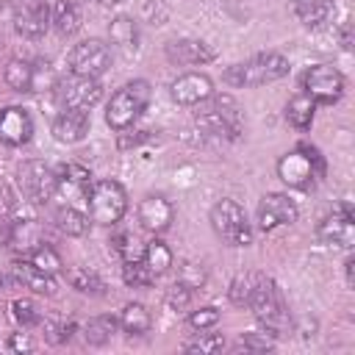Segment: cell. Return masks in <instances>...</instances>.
<instances>
[{
  "instance_id": "ba28073f",
  "label": "cell",
  "mask_w": 355,
  "mask_h": 355,
  "mask_svg": "<svg viewBox=\"0 0 355 355\" xmlns=\"http://www.w3.org/2000/svg\"><path fill=\"white\" fill-rule=\"evenodd\" d=\"M302 89L313 103L330 105L344 94V75L333 64H316L302 75Z\"/></svg>"
},
{
  "instance_id": "9a60e30c",
  "label": "cell",
  "mask_w": 355,
  "mask_h": 355,
  "mask_svg": "<svg viewBox=\"0 0 355 355\" xmlns=\"http://www.w3.org/2000/svg\"><path fill=\"white\" fill-rule=\"evenodd\" d=\"M316 236L324 244L349 247L352 244V208H349V202H344L341 211H333L330 216H324L316 227Z\"/></svg>"
},
{
  "instance_id": "cb8c5ba5",
  "label": "cell",
  "mask_w": 355,
  "mask_h": 355,
  "mask_svg": "<svg viewBox=\"0 0 355 355\" xmlns=\"http://www.w3.org/2000/svg\"><path fill=\"white\" fill-rule=\"evenodd\" d=\"M333 11L330 0H294V14L305 28H319Z\"/></svg>"
},
{
  "instance_id": "b9f144b4",
  "label": "cell",
  "mask_w": 355,
  "mask_h": 355,
  "mask_svg": "<svg viewBox=\"0 0 355 355\" xmlns=\"http://www.w3.org/2000/svg\"><path fill=\"white\" fill-rule=\"evenodd\" d=\"M239 347H244L250 352H266V349L275 347V341H272L269 333H244L241 341H239Z\"/></svg>"
},
{
  "instance_id": "ffe728a7",
  "label": "cell",
  "mask_w": 355,
  "mask_h": 355,
  "mask_svg": "<svg viewBox=\"0 0 355 355\" xmlns=\"http://www.w3.org/2000/svg\"><path fill=\"white\" fill-rule=\"evenodd\" d=\"M166 58L178 64H208L216 58V53L200 39H178L166 44Z\"/></svg>"
},
{
  "instance_id": "603a6c76",
  "label": "cell",
  "mask_w": 355,
  "mask_h": 355,
  "mask_svg": "<svg viewBox=\"0 0 355 355\" xmlns=\"http://www.w3.org/2000/svg\"><path fill=\"white\" fill-rule=\"evenodd\" d=\"M150 324H153V316L141 302H128L119 313V327L128 336H144L150 330Z\"/></svg>"
},
{
  "instance_id": "484cf974",
  "label": "cell",
  "mask_w": 355,
  "mask_h": 355,
  "mask_svg": "<svg viewBox=\"0 0 355 355\" xmlns=\"http://www.w3.org/2000/svg\"><path fill=\"white\" fill-rule=\"evenodd\" d=\"M116 327H119V319H114V316H94V319H89L83 324V341L89 347H103V344L111 341Z\"/></svg>"
},
{
  "instance_id": "4fadbf2b",
  "label": "cell",
  "mask_w": 355,
  "mask_h": 355,
  "mask_svg": "<svg viewBox=\"0 0 355 355\" xmlns=\"http://www.w3.org/2000/svg\"><path fill=\"white\" fill-rule=\"evenodd\" d=\"M33 136V119L25 108L8 105L0 111V141L8 147H22Z\"/></svg>"
},
{
  "instance_id": "60d3db41",
  "label": "cell",
  "mask_w": 355,
  "mask_h": 355,
  "mask_svg": "<svg viewBox=\"0 0 355 355\" xmlns=\"http://www.w3.org/2000/svg\"><path fill=\"white\" fill-rule=\"evenodd\" d=\"M191 291H194V288L186 286V283H180V280L172 283L169 291H166V305H169V308H186V305L191 302Z\"/></svg>"
},
{
  "instance_id": "4316f807",
  "label": "cell",
  "mask_w": 355,
  "mask_h": 355,
  "mask_svg": "<svg viewBox=\"0 0 355 355\" xmlns=\"http://www.w3.org/2000/svg\"><path fill=\"white\" fill-rule=\"evenodd\" d=\"M141 261H144V263L153 269V275L158 277V275L169 272V266L175 263V255H172V250H169L161 239H153V241H147V244H144Z\"/></svg>"
},
{
  "instance_id": "9c48e42d",
  "label": "cell",
  "mask_w": 355,
  "mask_h": 355,
  "mask_svg": "<svg viewBox=\"0 0 355 355\" xmlns=\"http://www.w3.org/2000/svg\"><path fill=\"white\" fill-rule=\"evenodd\" d=\"M17 180L25 191V197L31 202H47L53 194H55V172L39 161V158H31V161H22L19 169H17Z\"/></svg>"
},
{
  "instance_id": "8fae6325",
  "label": "cell",
  "mask_w": 355,
  "mask_h": 355,
  "mask_svg": "<svg viewBox=\"0 0 355 355\" xmlns=\"http://www.w3.org/2000/svg\"><path fill=\"white\" fill-rule=\"evenodd\" d=\"M103 97V86L97 78H80L72 75L69 80L58 83V100L64 108H78V111H89L100 103Z\"/></svg>"
},
{
  "instance_id": "ac0fdd59",
  "label": "cell",
  "mask_w": 355,
  "mask_h": 355,
  "mask_svg": "<svg viewBox=\"0 0 355 355\" xmlns=\"http://www.w3.org/2000/svg\"><path fill=\"white\" fill-rule=\"evenodd\" d=\"M92 189V175L80 164H64L55 175V191H61L67 200H86Z\"/></svg>"
},
{
  "instance_id": "7a4b0ae2",
  "label": "cell",
  "mask_w": 355,
  "mask_h": 355,
  "mask_svg": "<svg viewBox=\"0 0 355 355\" xmlns=\"http://www.w3.org/2000/svg\"><path fill=\"white\" fill-rule=\"evenodd\" d=\"M247 308H252L255 319L263 324V330L269 336H286L288 327H291V319H288V311L280 300V291L275 286V280H269L266 275H261Z\"/></svg>"
},
{
  "instance_id": "83f0119b",
  "label": "cell",
  "mask_w": 355,
  "mask_h": 355,
  "mask_svg": "<svg viewBox=\"0 0 355 355\" xmlns=\"http://www.w3.org/2000/svg\"><path fill=\"white\" fill-rule=\"evenodd\" d=\"M3 78H6V83H8L14 92H33V64H31V61L11 58V61L6 64Z\"/></svg>"
},
{
  "instance_id": "7c38bea8",
  "label": "cell",
  "mask_w": 355,
  "mask_h": 355,
  "mask_svg": "<svg viewBox=\"0 0 355 355\" xmlns=\"http://www.w3.org/2000/svg\"><path fill=\"white\" fill-rule=\"evenodd\" d=\"M300 216L294 200H288V194H280V191H272V194H263L261 202H258V227L263 233L280 227V225H294Z\"/></svg>"
},
{
  "instance_id": "f546056e",
  "label": "cell",
  "mask_w": 355,
  "mask_h": 355,
  "mask_svg": "<svg viewBox=\"0 0 355 355\" xmlns=\"http://www.w3.org/2000/svg\"><path fill=\"white\" fill-rule=\"evenodd\" d=\"M55 225H58V230L67 233V236H86V233H89V216H86L83 211L72 208V205L55 211Z\"/></svg>"
},
{
  "instance_id": "8992f818",
  "label": "cell",
  "mask_w": 355,
  "mask_h": 355,
  "mask_svg": "<svg viewBox=\"0 0 355 355\" xmlns=\"http://www.w3.org/2000/svg\"><path fill=\"white\" fill-rule=\"evenodd\" d=\"M89 211L97 225H116L128 211V194L116 180H97L89 189Z\"/></svg>"
},
{
  "instance_id": "6da1fadb",
  "label": "cell",
  "mask_w": 355,
  "mask_h": 355,
  "mask_svg": "<svg viewBox=\"0 0 355 355\" xmlns=\"http://www.w3.org/2000/svg\"><path fill=\"white\" fill-rule=\"evenodd\" d=\"M288 75V61L280 53H258L244 64H233L225 69V83L244 89V86H263L272 80H280Z\"/></svg>"
},
{
  "instance_id": "7402d4cb",
  "label": "cell",
  "mask_w": 355,
  "mask_h": 355,
  "mask_svg": "<svg viewBox=\"0 0 355 355\" xmlns=\"http://www.w3.org/2000/svg\"><path fill=\"white\" fill-rule=\"evenodd\" d=\"M50 25H53L61 36L78 33V28H80V11H78V6H75L72 0H58V3L53 6V11H50Z\"/></svg>"
},
{
  "instance_id": "e0dca14e",
  "label": "cell",
  "mask_w": 355,
  "mask_h": 355,
  "mask_svg": "<svg viewBox=\"0 0 355 355\" xmlns=\"http://www.w3.org/2000/svg\"><path fill=\"white\" fill-rule=\"evenodd\" d=\"M14 28L25 39H39L50 28V6L44 0H36L31 6H22L14 17Z\"/></svg>"
},
{
  "instance_id": "e575fe53",
  "label": "cell",
  "mask_w": 355,
  "mask_h": 355,
  "mask_svg": "<svg viewBox=\"0 0 355 355\" xmlns=\"http://www.w3.org/2000/svg\"><path fill=\"white\" fill-rule=\"evenodd\" d=\"M67 280H69V286L72 288H78V291H83V294H103V280L92 272V269H83V266H78V269H69L67 272Z\"/></svg>"
},
{
  "instance_id": "2e32d148",
  "label": "cell",
  "mask_w": 355,
  "mask_h": 355,
  "mask_svg": "<svg viewBox=\"0 0 355 355\" xmlns=\"http://www.w3.org/2000/svg\"><path fill=\"white\" fill-rule=\"evenodd\" d=\"M172 219H175V208H172V202L166 197L150 194V197H144L139 202V222H141L144 230H150V233L158 236V233L169 230Z\"/></svg>"
},
{
  "instance_id": "4dcf8cb0",
  "label": "cell",
  "mask_w": 355,
  "mask_h": 355,
  "mask_svg": "<svg viewBox=\"0 0 355 355\" xmlns=\"http://www.w3.org/2000/svg\"><path fill=\"white\" fill-rule=\"evenodd\" d=\"M258 280H261L258 272H239V275L230 280V286H227V297H230V302L239 305V308H244V305L250 302V297H252Z\"/></svg>"
},
{
  "instance_id": "52a82bcc",
  "label": "cell",
  "mask_w": 355,
  "mask_h": 355,
  "mask_svg": "<svg viewBox=\"0 0 355 355\" xmlns=\"http://www.w3.org/2000/svg\"><path fill=\"white\" fill-rule=\"evenodd\" d=\"M211 227L214 233L227 241L230 247H247L252 241V230H250V222L244 216V208L233 200H219L214 208H211Z\"/></svg>"
},
{
  "instance_id": "7bdbcfd3",
  "label": "cell",
  "mask_w": 355,
  "mask_h": 355,
  "mask_svg": "<svg viewBox=\"0 0 355 355\" xmlns=\"http://www.w3.org/2000/svg\"><path fill=\"white\" fill-rule=\"evenodd\" d=\"M8 349H14V352H33V349H36V341H33L28 333H11Z\"/></svg>"
},
{
  "instance_id": "d590c367",
  "label": "cell",
  "mask_w": 355,
  "mask_h": 355,
  "mask_svg": "<svg viewBox=\"0 0 355 355\" xmlns=\"http://www.w3.org/2000/svg\"><path fill=\"white\" fill-rule=\"evenodd\" d=\"M111 250H114L122 261H136V258H141V252H144L141 241H139L133 233H116V236L111 239Z\"/></svg>"
},
{
  "instance_id": "30bf717a",
  "label": "cell",
  "mask_w": 355,
  "mask_h": 355,
  "mask_svg": "<svg viewBox=\"0 0 355 355\" xmlns=\"http://www.w3.org/2000/svg\"><path fill=\"white\" fill-rule=\"evenodd\" d=\"M111 67V50L100 39H86L72 47L69 53V69L80 78H100Z\"/></svg>"
},
{
  "instance_id": "f6af8a7d",
  "label": "cell",
  "mask_w": 355,
  "mask_h": 355,
  "mask_svg": "<svg viewBox=\"0 0 355 355\" xmlns=\"http://www.w3.org/2000/svg\"><path fill=\"white\" fill-rule=\"evenodd\" d=\"M344 266H347V280L352 283V266H355V258H347V263H344Z\"/></svg>"
},
{
  "instance_id": "ee69618b",
  "label": "cell",
  "mask_w": 355,
  "mask_h": 355,
  "mask_svg": "<svg viewBox=\"0 0 355 355\" xmlns=\"http://www.w3.org/2000/svg\"><path fill=\"white\" fill-rule=\"evenodd\" d=\"M341 47L344 50H352V25L349 22L341 28Z\"/></svg>"
},
{
  "instance_id": "5bb4252c",
  "label": "cell",
  "mask_w": 355,
  "mask_h": 355,
  "mask_svg": "<svg viewBox=\"0 0 355 355\" xmlns=\"http://www.w3.org/2000/svg\"><path fill=\"white\" fill-rule=\"evenodd\" d=\"M169 92H172V100L175 103H180V105H197V103H205L214 94V83L202 72H183V75H178L172 80Z\"/></svg>"
},
{
  "instance_id": "836d02e7",
  "label": "cell",
  "mask_w": 355,
  "mask_h": 355,
  "mask_svg": "<svg viewBox=\"0 0 355 355\" xmlns=\"http://www.w3.org/2000/svg\"><path fill=\"white\" fill-rule=\"evenodd\" d=\"M28 261L36 266V269H42V272H47V275H55V272H61V255L50 247V244H36L31 252H28Z\"/></svg>"
},
{
  "instance_id": "f1b7e54d",
  "label": "cell",
  "mask_w": 355,
  "mask_h": 355,
  "mask_svg": "<svg viewBox=\"0 0 355 355\" xmlns=\"http://www.w3.org/2000/svg\"><path fill=\"white\" fill-rule=\"evenodd\" d=\"M6 239L17 252H31L36 244H42L39 241V227L33 222H14L6 233Z\"/></svg>"
},
{
  "instance_id": "d4e9b609",
  "label": "cell",
  "mask_w": 355,
  "mask_h": 355,
  "mask_svg": "<svg viewBox=\"0 0 355 355\" xmlns=\"http://www.w3.org/2000/svg\"><path fill=\"white\" fill-rule=\"evenodd\" d=\"M313 111H316V103L308 94H297L286 105V122L297 130H308L313 125Z\"/></svg>"
},
{
  "instance_id": "1f68e13d",
  "label": "cell",
  "mask_w": 355,
  "mask_h": 355,
  "mask_svg": "<svg viewBox=\"0 0 355 355\" xmlns=\"http://www.w3.org/2000/svg\"><path fill=\"white\" fill-rule=\"evenodd\" d=\"M108 33H111V42L119 44V47H125L128 53L139 47V31H136V22H133L130 17H116V19H111Z\"/></svg>"
},
{
  "instance_id": "5b68a950",
  "label": "cell",
  "mask_w": 355,
  "mask_h": 355,
  "mask_svg": "<svg viewBox=\"0 0 355 355\" xmlns=\"http://www.w3.org/2000/svg\"><path fill=\"white\" fill-rule=\"evenodd\" d=\"M197 125L205 128L211 136H222V139H236L241 133L244 125V114L239 108V103L230 94H211L208 105L197 114Z\"/></svg>"
},
{
  "instance_id": "f35d334b",
  "label": "cell",
  "mask_w": 355,
  "mask_h": 355,
  "mask_svg": "<svg viewBox=\"0 0 355 355\" xmlns=\"http://www.w3.org/2000/svg\"><path fill=\"white\" fill-rule=\"evenodd\" d=\"M222 347H225V338L219 333H200L197 338L186 341L189 352H219Z\"/></svg>"
},
{
  "instance_id": "277c9868",
  "label": "cell",
  "mask_w": 355,
  "mask_h": 355,
  "mask_svg": "<svg viewBox=\"0 0 355 355\" xmlns=\"http://www.w3.org/2000/svg\"><path fill=\"white\" fill-rule=\"evenodd\" d=\"M150 103V83L147 80H130L125 83L119 92H114V97L108 100L105 105V122L114 128V130H128L139 114L147 108Z\"/></svg>"
},
{
  "instance_id": "bcb514c9",
  "label": "cell",
  "mask_w": 355,
  "mask_h": 355,
  "mask_svg": "<svg viewBox=\"0 0 355 355\" xmlns=\"http://www.w3.org/2000/svg\"><path fill=\"white\" fill-rule=\"evenodd\" d=\"M11 6H17V8H22V6H31V3H36V0H8Z\"/></svg>"
},
{
  "instance_id": "d6a6232c",
  "label": "cell",
  "mask_w": 355,
  "mask_h": 355,
  "mask_svg": "<svg viewBox=\"0 0 355 355\" xmlns=\"http://www.w3.org/2000/svg\"><path fill=\"white\" fill-rule=\"evenodd\" d=\"M122 263H125V266H122V280H125L128 286H133V288H147V286L155 283L153 269H150L141 258H136V261H122Z\"/></svg>"
},
{
  "instance_id": "7dc6e473",
  "label": "cell",
  "mask_w": 355,
  "mask_h": 355,
  "mask_svg": "<svg viewBox=\"0 0 355 355\" xmlns=\"http://www.w3.org/2000/svg\"><path fill=\"white\" fill-rule=\"evenodd\" d=\"M100 3H108L111 6V3H119V0H100Z\"/></svg>"
},
{
  "instance_id": "ab89813d",
  "label": "cell",
  "mask_w": 355,
  "mask_h": 355,
  "mask_svg": "<svg viewBox=\"0 0 355 355\" xmlns=\"http://www.w3.org/2000/svg\"><path fill=\"white\" fill-rule=\"evenodd\" d=\"M216 322H219V311H216L214 305H205V308H197V311L189 313V324H191L194 330H208V327H214Z\"/></svg>"
},
{
  "instance_id": "3957f363",
  "label": "cell",
  "mask_w": 355,
  "mask_h": 355,
  "mask_svg": "<svg viewBox=\"0 0 355 355\" xmlns=\"http://www.w3.org/2000/svg\"><path fill=\"white\" fill-rule=\"evenodd\" d=\"M322 175H324V158L311 144H300L297 150L286 153L277 161V178L291 189H311L313 180H319Z\"/></svg>"
},
{
  "instance_id": "44dd1931",
  "label": "cell",
  "mask_w": 355,
  "mask_h": 355,
  "mask_svg": "<svg viewBox=\"0 0 355 355\" xmlns=\"http://www.w3.org/2000/svg\"><path fill=\"white\" fill-rule=\"evenodd\" d=\"M14 280L22 283V286H28V288H33L36 294H55V280H53V275L36 269L31 261L14 263Z\"/></svg>"
},
{
  "instance_id": "d6986e66",
  "label": "cell",
  "mask_w": 355,
  "mask_h": 355,
  "mask_svg": "<svg viewBox=\"0 0 355 355\" xmlns=\"http://www.w3.org/2000/svg\"><path fill=\"white\" fill-rule=\"evenodd\" d=\"M89 133V111H78V108H64L55 119H53V136L55 141L64 144H75Z\"/></svg>"
},
{
  "instance_id": "74e56055",
  "label": "cell",
  "mask_w": 355,
  "mask_h": 355,
  "mask_svg": "<svg viewBox=\"0 0 355 355\" xmlns=\"http://www.w3.org/2000/svg\"><path fill=\"white\" fill-rule=\"evenodd\" d=\"M47 344H67L75 333V322H42Z\"/></svg>"
},
{
  "instance_id": "8d00e7d4",
  "label": "cell",
  "mask_w": 355,
  "mask_h": 355,
  "mask_svg": "<svg viewBox=\"0 0 355 355\" xmlns=\"http://www.w3.org/2000/svg\"><path fill=\"white\" fill-rule=\"evenodd\" d=\"M11 316H14V322H19L22 327H31V324H39V322H42L39 308H36L31 300H14V302H11Z\"/></svg>"
}]
</instances>
